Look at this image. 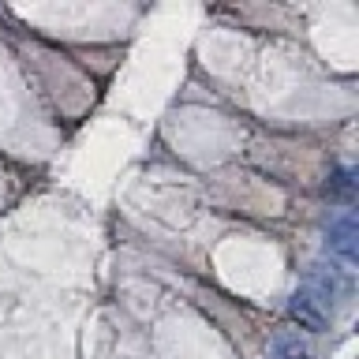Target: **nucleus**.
Listing matches in <instances>:
<instances>
[{
    "mask_svg": "<svg viewBox=\"0 0 359 359\" xmlns=\"http://www.w3.org/2000/svg\"><path fill=\"white\" fill-rule=\"evenodd\" d=\"M325 247H330V255L341 262V269H348V273H352V269H355V258H359V221H355L352 210H341V213L330 221Z\"/></svg>",
    "mask_w": 359,
    "mask_h": 359,
    "instance_id": "obj_1",
    "label": "nucleus"
},
{
    "mask_svg": "<svg viewBox=\"0 0 359 359\" xmlns=\"http://www.w3.org/2000/svg\"><path fill=\"white\" fill-rule=\"evenodd\" d=\"M288 318L296 322L299 330L322 333V330H330V318H333V311L325 307L322 299H314L311 292L296 288V292H292V299H288Z\"/></svg>",
    "mask_w": 359,
    "mask_h": 359,
    "instance_id": "obj_2",
    "label": "nucleus"
},
{
    "mask_svg": "<svg viewBox=\"0 0 359 359\" xmlns=\"http://www.w3.org/2000/svg\"><path fill=\"white\" fill-rule=\"evenodd\" d=\"M269 359H314L311 352V344H307V337H299V333H277L273 337V344H269Z\"/></svg>",
    "mask_w": 359,
    "mask_h": 359,
    "instance_id": "obj_3",
    "label": "nucleus"
},
{
    "mask_svg": "<svg viewBox=\"0 0 359 359\" xmlns=\"http://www.w3.org/2000/svg\"><path fill=\"white\" fill-rule=\"evenodd\" d=\"M325 195L337 198V202H352V195H355V172L352 168H337L330 176V184H325Z\"/></svg>",
    "mask_w": 359,
    "mask_h": 359,
    "instance_id": "obj_4",
    "label": "nucleus"
}]
</instances>
